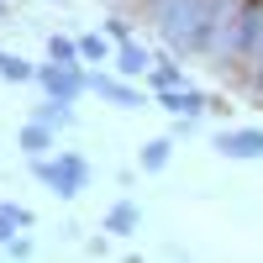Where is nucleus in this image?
<instances>
[{
    "label": "nucleus",
    "instance_id": "obj_1",
    "mask_svg": "<svg viewBox=\"0 0 263 263\" xmlns=\"http://www.w3.org/2000/svg\"><path fill=\"white\" fill-rule=\"evenodd\" d=\"M216 16H221V0H163L158 6V37L179 53L205 48V32H211Z\"/></svg>",
    "mask_w": 263,
    "mask_h": 263
},
{
    "label": "nucleus",
    "instance_id": "obj_2",
    "mask_svg": "<svg viewBox=\"0 0 263 263\" xmlns=\"http://www.w3.org/2000/svg\"><path fill=\"white\" fill-rule=\"evenodd\" d=\"M84 174H90V168H84L79 158H53V163H37V179H48V184L63 195V200H74V195L84 190Z\"/></svg>",
    "mask_w": 263,
    "mask_h": 263
},
{
    "label": "nucleus",
    "instance_id": "obj_3",
    "mask_svg": "<svg viewBox=\"0 0 263 263\" xmlns=\"http://www.w3.org/2000/svg\"><path fill=\"white\" fill-rule=\"evenodd\" d=\"M216 153H221V158H263V132H221V137H216Z\"/></svg>",
    "mask_w": 263,
    "mask_h": 263
},
{
    "label": "nucleus",
    "instance_id": "obj_4",
    "mask_svg": "<svg viewBox=\"0 0 263 263\" xmlns=\"http://www.w3.org/2000/svg\"><path fill=\"white\" fill-rule=\"evenodd\" d=\"M37 79L48 84V95H58V100H74L84 84H90V79H79L69 63H48V69H37Z\"/></svg>",
    "mask_w": 263,
    "mask_h": 263
},
{
    "label": "nucleus",
    "instance_id": "obj_5",
    "mask_svg": "<svg viewBox=\"0 0 263 263\" xmlns=\"http://www.w3.org/2000/svg\"><path fill=\"white\" fill-rule=\"evenodd\" d=\"M163 111H174V116H200L205 111V100L200 95H195V90H184V84H174V90H163Z\"/></svg>",
    "mask_w": 263,
    "mask_h": 263
},
{
    "label": "nucleus",
    "instance_id": "obj_6",
    "mask_svg": "<svg viewBox=\"0 0 263 263\" xmlns=\"http://www.w3.org/2000/svg\"><path fill=\"white\" fill-rule=\"evenodd\" d=\"M90 90H95V95H105V100H116V105H126V111H132V105H142V100H137V90H126V84L105 79V74H95V79H90Z\"/></svg>",
    "mask_w": 263,
    "mask_h": 263
},
{
    "label": "nucleus",
    "instance_id": "obj_7",
    "mask_svg": "<svg viewBox=\"0 0 263 263\" xmlns=\"http://www.w3.org/2000/svg\"><path fill=\"white\" fill-rule=\"evenodd\" d=\"M21 147H27V153H32V158H42V153H48V147H53V132H48V126H42V121H32L27 132H21Z\"/></svg>",
    "mask_w": 263,
    "mask_h": 263
},
{
    "label": "nucleus",
    "instance_id": "obj_8",
    "mask_svg": "<svg viewBox=\"0 0 263 263\" xmlns=\"http://www.w3.org/2000/svg\"><path fill=\"white\" fill-rule=\"evenodd\" d=\"M132 227H137V205H126V200H121L111 216H105V232H121V237H126Z\"/></svg>",
    "mask_w": 263,
    "mask_h": 263
},
{
    "label": "nucleus",
    "instance_id": "obj_9",
    "mask_svg": "<svg viewBox=\"0 0 263 263\" xmlns=\"http://www.w3.org/2000/svg\"><path fill=\"white\" fill-rule=\"evenodd\" d=\"M0 74H6V79H16V84H21V79H32L37 69H32L27 58H16V53H0Z\"/></svg>",
    "mask_w": 263,
    "mask_h": 263
},
{
    "label": "nucleus",
    "instance_id": "obj_10",
    "mask_svg": "<svg viewBox=\"0 0 263 263\" xmlns=\"http://www.w3.org/2000/svg\"><path fill=\"white\" fill-rule=\"evenodd\" d=\"M116 69H121V74H142V69H147V53H142V48H132V42H126V48L116 53Z\"/></svg>",
    "mask_w": 263,
    "mask_h": 263
},
{
    "label": "nucleus",
    "instance_id": "obj_11",
    "mask_svg": "<svg viewBox=\"0 0 263 263\" xmlns=\"http://www.w3.org/2000/svg\"><path fill=\"white\" fill-rule=\"evenodd\" d=\"M79 58H111V42H105V37H79Z\"/></svg>",
    "mask_w": 263,
    "mask_h": 263
},
{
    "label": "nucleus",
    "instance_id": "obj_12",
    "mask_svg": "<svg viewBox=\"0 0 263 263\" xmlns=\"http://www.w3.org/2000/svg\"><path fill=\"white\" fill-rule=\"evenodd\" d=\"M163 163H168V142L158 137V142H147V147H142V168H163Z\"/></svg>",
    "mask_w": 263,
    "mask_h": 263
},
{
    "label": "nucleus",
    "instance_id": "obj_13",
    "mask_svg": "<svg viewBox=\"0 0 263 263\" xmlns=\"http://www.w3.org/2000/svg\"><path fill=\"white\" fill-rule=\"evenodd\" d=\"M48 53H53L58 63H74V58H79V42H69V37H53V42H48Z\"/></svg>",
    "mask_w": 263,
    "mask_h": 263
},
{
    "label": "nucleus",
    "instance_id": "obj_14",
    "mask_svg": "<svg viewBox=\"0 0 263 263\" xmlns=\"http://www.w3.org/2000/svg\"><path fill=\"white\" fill-rule=\"evenodd\" d=\"M63 105H69V100H58V105L48 100V105L37 111V121H42V126H63V121H69V111H63Z\"/></svg>",
    "mask_w": 263,
    "mask_h": 263
},
{
    "label": "nucleus",
    "instance_id": "obj_15",
    "mask_svg": "<svg viewBox=\"0 0 263 263\" xmlns=\"http://www.w3.org/2000/svg\"><path fill=\"white\" fill-rule=\"evenodd\" d=\"M153 84H158V90H174V84H184V74H179V69H158Z\"/></svg>",
    "mask_w": 263,
    "mask_h": 263
}]
</instances>
